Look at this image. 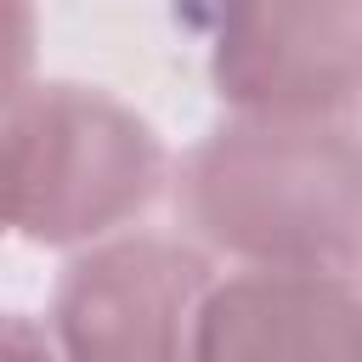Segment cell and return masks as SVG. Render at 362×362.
<instances>
[{
    "label": "cell",
    "mask_w": 362,
    "mask_h": 362,
    "mask_svg": "<svg viewBox=\"0 0 362 362\" xmlns=\"http://www.w3.org/2000/svg\"><path fill=\"white\" fill-rule=\"evenodd\" d=\"M209 266L164 238H124L68 266L57 334L68 362H192Z\"/></svg>",
    "instance_id": "obj_4"
},
{
    "label": "cell",
    "mask_w": 362,
    "mask_h": 362,
    "mask_svg": "<svg viewBox=\"0 0 362 362\" xmlns=\"http://www.w3.org/2000/svg\"><path fill=\"white\" fill-rule=\"evenodd\" d=\"M0 232H6V164H0Z\"/></svg>",
    "instance_id": "obj_8"
},
{
    "label": "cell",
    "mask_w": 362,
    "mask_h": 362,
    "mask_svg": "<svg viewBox=\"0 0 362 362\" xmlns=\"http://www.w3.org/2000/svg\"><path fill=\"white\" fill-rule=\"evenodd\" d=\"M0 164L6 221L40 243L107 232L158 181L147 124L79 85L23 90L0 119Z\"/></svg>",
    "instance_id": "obj_2"
},
{
    "label": "cell",
    "mask_w": 362,
    "mask_h": 362,
    "mask_svg": "<svg viewBox=\"0 0 362 362\" xmlns=\"http://www.w3.org/2000/svg\"><path fill=\"white\" fill-rule=\"evenodd\" d=\"M198 232L260 272L362 266V141L334 119H260L215 130L181 175Z\"/></svg>",
    "instance_id": "obj_1"
},
{
    "label": "cell",
    "mask_w": 362,
    "mask_h": 362,
    "mask_svg": "<svg viewBox=\"0 0 362 362\" xmlns=\"http://www.w3.org/2000/svg\"><path fill=\"white\" fill-rule=\"evenodd\" d=\"M192 362H362V300L334 272H255L204 294Z\"/></svg>",
    "instance_id": "obj_5"
},
{
    "label": "cell",
    "mask_w": 362,
    "mask_h": 362,
    "mask_svg": "<svg viewBox=\"0 0 362 362\" xmlns=\"http://www.w3.org/2000/svg\"><path fill=\"white\" fill-rule=\"evenodd\" d=\"M28 51H34V11H28V0H0V113L23 96Z\"/></svg>",
    "instance_id": "obj_6"
},
{
    "label": "cell",
    "mask_w": 362,
    "mask_h": 362,
    "mask_svg": "<svg viewBox=\"0 0 362 362\" xmlns=\"http://www.w3.org/2000/svg\"><path fill=\"white\" fill-rule=\"evenodd\" d=\"M0 362H51V345L17 322V317H0Z\"/></svg>",
    "instance_id": "obj_7"
},
{
    "label": "cell",
    "mask_w": 362,
    "mask_h": 362,
    "mask_svg": "<svg viewBox=\"0 0 362 362\" xmlns=\"http://www.w3.org/2000/svg\"><path fill=\"white\" fill-rule=\"evenodd\" d=\"M215 79L243 113L339 124L362 107V0H226Z\"/></svg>",
    "instance_id": "obj_3"
}]
</instances>
